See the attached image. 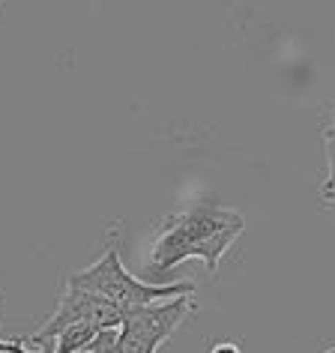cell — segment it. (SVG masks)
Wrapping results in <instances>:
<instances>
[{
  "mask_svg": "<svg viewBox=\"0 0 335 353\" xmlns=\"http://www.w3.org/2000/svg\"><path fill=\"white\" fill-rule=\"evenodd\" d=\"M96 326H72V330H66V332H60L57 339H54V353H81L87 350V344H90L96 339Z\"/></svg>",
  "mask_w": 335,
  "mask_h": 353,
  "instance_id": "obj_6",
  "label": "cell"
},
{
  "mask_svg": "<svg viewBox=\"0 0 335 353\" xmlns=\"http://www.w3.org/2000/svg\"><path fill=\"white\" fill-rule=\"evenodd\" d=\"M126 314H129V308L111 303V299L63 285V294L57 299L54 314L48 317L45 326H42L37 335H30V341H39V344L54 341L60 332L72 330V326H81V323L96 326V330H120Z\"/></svg>",
  "mask_w": 335,
  "mask_h": 353,
  "instance_id": "obj_4",
  "label": "cell"
},
{
  "mask_svg": "<svg viewBox=\"0 0 335 353\" xmlns=\"http://www.w3.org/2000/svg\"><path fill=\"white\" fill-rule=\"evenodd\" d=\"M210 353H240V347H236L234 341H219V344H216V347L210 350Z\"/></svg>",
  "mask_w": 335,
  "mask_h": 353,
  "instance_id": "obj_9",
  "label": "cell"
},
{
  "mask_svg": "<svg viewBox=\"0 0 335 353\" xmlns=\"http://www.w3.org/2000/svg\"><path fill=\"white\" fill-rule=\"evenodd\" d=\"M323 144H326V180L321 186V198L329 207H335V105L329 108L323 123Z\"/></svg>",
  "mask_w": 335,
  "mask_h": 353,
  "instance_id": "obj_5",
  "label": "cell"
},
{
  "mask_svg": "<svg viewBox=\"0 0 335 353\" xmlns=\"http://www.w3.org/2000/svg\"><path fill=\"white\" fill-rule=\"evenodd\" d=\"M117 339H120V330H99L84 353H120Z\"/></svg>",
  "mask_w": 335,
  "mask_h": 353,
  "instance_id": "obj_7",
  "label": "cell"
},
{
  "mask_svg": "<svg viewBox=\"0 0 335 353\" xmlns=\"http://www.w3.org/2000/svg\"><path fill=\"white\" fill-rule=\"evenodd\" d=\"M63 285L87 290V294H96V296H105V299H111V303H117L123 308L156 305L168 296L177 299V296L195 294V285H192V281H177V285H150V281H141V279L132 276L120 261V234L117 231H111L102 258L87 270L69 272Z\"/></svg>",
  "mask_w": 335,
  "mask_h": 353,
  "instance_id": "obj_2",
  "label": "cell"
},
{
  "mask_svg": "<svg viewBox=\"0 0 335 353\" xmlns=\"http://www.w3.org/2000/svg\"><path fill=\"white\" fill-rule=\"evenodd\" d=\"M245 231L243 213L222 207L216 201H198L195 207L168 216L156 231L153 252H150V272H168L189 258H201L210 276H216L219 261L227 254L234 240Z\"/></svg>",
  "mask_w": 335,
  "mask_h": 353,
  "instance_id": "obj_1",
  "label": "cell"
},
{
  "mask_svg": "<svg viewBox=\"0 0 335 353\" xmlns=\"http://www.w3.org/2000/svg\"><path fill=\"white\" fill-rule=\"evenodd\" d=\"M326 353H335V347H332V350H326Z\"/></svg>",
  "mask_w": 335,
  "mask_h": 353,
  "instance_id": "obj_10",
  "label": "cell"
},
{
  "mask_svg": "<svg viewBox=\"0 0 335 353\" xmlns=\"http://www.w3.org/2000/svg\"><path fill=\"white\" fill-rule=\"evenodd\" d=\"M0 353H30V350L24 347V339H15V341H0ZM42 353H54V341L42 344Z\"/></svg>",
  "mask_w": 335,
  "mask_h": 353,
  "instance_id": "obj_8",
  "label": "cell"
},
{
  "mask_svg": "<svg viewBox=\"0 0 335 353\" xmlns=\"http://www.w3.org/2000/svg\"><path fill=\"white\" fill-rule=\"evenodd\" d=\"M192 312H195L192 296H177V299H168V303L129 308L117 339L120 353H156L180 330L183 321Z\"/></svg>",
  "mask_w": 335,
  "mask_h": 353,
  "instance_id": "obj_3",
  "label": "cell"
}]
</instances>
